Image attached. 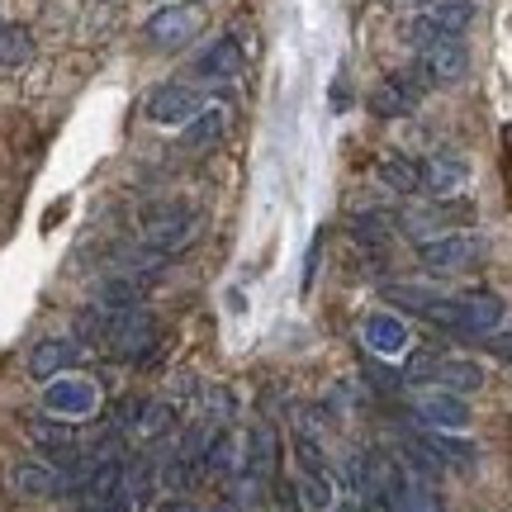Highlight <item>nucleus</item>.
<instances>
[{
	"instance_id": "f257e3e1",
	"label": "nucleus",
	"mask_w": 512,
	"mask_h": 512,
	"mask_svg": "<svg viewBox=\"0 0 512 512\" xmlns=\"http://www.w3.org/2000/svg\"><path fill=\"white\" fill-rule=\"evenodd\" d=\"M384 299L446 332H460V337H494L503 328V299L498 294H479V290L446 294V290H422V285H389Z\"/></svg>"
},
{
	"instance_id": "f03ea898",
	"label": "nucleus",
	"mask_w": 512,
	"mask_h": 512,
	"mask_svg": "<svg viewBox=\"0 0 512 512\" xmlns=\"http://www.w3.org/2000/svg\"><path fill=\"white\" fill-rule=\"evenodd\" d=\"M195 228H200V214L190 204H157V209H147L138 219V238H143V247L166 256L195 238Z\"/></svg>"
},
{
	"instance_id": "7ed1b4c3",
	"label": "nucleus",
	"mask_w": 512,
	"mask_h": 512,
	"mask_svg": "<svg viewBox=\"0 0 512 512\" xmlns=\"http://www.w3.org/2000/svg\"><path fill=\"white\" fill-rule=\"evenodd\" d=\"M95 408H100V384L86 380V375L67 370V375L43 384V413H53V418L81 422V418H91Z\"/></svg>"
},
{
	"instance_id": "20e7f679",
	"label": "nucleus",
	"mask_w": 512,
	"mask_h": 512,
	"mask_svg": "<svg viewBox=\"0 0 512 512\" xmlns=\"http://www.w3.org/2000/svg\"><path fill=\"white\" fill-rule=\"evenodd\" d=\"M422 91H432V76L422 62H413L408 72H394L384 76L375 95H370V110L380 114V119H403V114H413V105L422 100Z\"/></svg>"
},
{
	"instance_id": "39448f33",
	"label": "nucleus",
	"mask_w": 512,
	"mask_h": 512,
	"mask_svg": "<svg viewBox=\"0 0 512 512\" xmlns=\"http://www.w3.org/2000/svg\"><path fill=\"white\" fill-rule=\"evenodd\" d=\"M479 256H484V238L479 233H441V238H427L418 242V261L427 271L437 275H456V271H470Z\"/></svg>"
},
{
	"instance_id": "423d86ee",
	"label": "nucleus",
	"mask_w": 512,
	"mask_h": 512,
	"mask_svg": "<svg viewBox=\"0 0 512 512\" xmlns=\"http://www.w3.org/2000/svg\"><path fill=\"white\" fill-rule=\"evenodd\" d=\"M114 427L133 441H162L176 427V408L166 399H124L114 408Z\"/></svg>"
},
{
	"instance_id": "0eeeda50",
	"label": "nucleus",
	"mask_w": 512,
	"mask_h": 512,
	"mask_svg": "<svg viewBox=\"0 0 512 512\" xmlns=\"http://www.w3.org/2000/svg\"><path fill=\"white\" fill-rule=\"evenodd\" d=\"M384 498H389V512H446L441 494L418 479L408 465H394V460H384Z\"/></svg>"
},
{
	"instance_id": "6e6552de",
	"label": "nucleus",
	"mask_w": 512,
	"mask_h": 512,
	"mask_svg": "<svg viewBox=\"0 0 512 512\" xmlns=\"http://www.w3.org/2000/svg\"><path fill=\"white\" fill-rule=\"evenodd\" d=\"M24 432H29V441H34V446H38V451H43L48 460H57L62 470H67V465L81 456V437L72 432V422H67V418L38 413V418L24 422Z\"/></svg>"
},
{
	"instance_id": "1a4fd4ad",
	"label": "nucleus",
	"mask_w": 512,
	"mask_h": 512,
	"mask_svg": "<svg viewBox=\"0 0 512 512\" xmlns=\"http://www.w3.org/2000/svg\"><path fill=\"white\" fill-rule=\"evenodd\" d=\"M200 110H204L200 91H195V86H181V81L157 86L152 100H147V119H152V124H162V128H185Z\"/></svg>"
},
{
	"instance_id": "9d476101",
	"label": "nucleus",
	"mask_w": 512,
	"mask_h": 512,
	"mask_svg": "<svg viewBox=\"0 0 512 512\" xmlns=\"http://www.w3.org/2000/svg\"><path fill=\"white\" fill-rule=\"evenodd\" d=\"M147 43H157V48H181V43H190V38L200 34V15L190 10V5H162V10H152L143 24Z\"/></svg>"
},
{
	"instance_id": "9b49d317",
	"label": "nucleus",
	"mask_w": 512,
	"mask_h": 512,
	"mask_svg": "<svg viewBox=\"0 0 512 512\" xmlns=\"http://www.w3.org/2000/svg\"><path fill=\"white\" fill-rule=\"evenodd\" d=\"M427 76H432V86H451L460 76L470 72V48H465V38L460 34H441L437 43H427L418 57Z\"/></svg>"
},
{
	"instance_id": "f8f14e48",
	"label": "nucleus",
	"mask_w": 512,
	"mask_h": 512,
	"mask_svg": "<svg viewBox=\"0 0 512 512\" xmlns=\"http://www.w3.org/2000/svg\"><path fill=\"white\" fill-rule=\"evenodd\" d=\"M81 361V342L76 337H43L34 351H29V380L48 384L57 375H67V370Z\"/></svg>"
},
{
	"instance_id": "ddd939ff",
	"label": "nucleus",
	"mask_w": 512,
	"mask_h": 512,
	"mask_svg": "<svg viewBox=\"0 0 512 512\" xmlns=\"http://www.w3.org/2000/svg\"><path fill=\"white\" fill-rule=\"evenodd\" d=\"M413 413H418L427 427H437V432H465L470 427V403L451 394V389H437V394H422L413 403Z\"/></svg>"
},
{
	"instance_id": "4468645a",
	"label": "nucleus",
	"mask_w": 512,
	"mask_h": 512,
	"mask_svg": "<svg viewBox=\"0 0 512 512\" xmlns=\"http://www.w3.org/2000/svg\"><path fill=\"white\" fill-rule=\"evenodd\" d=\"M242 475H256L266 479V484H275V470H280V441H275V427L271 422H256L252 432L242 437Z\"/></svg>"
},
{
	"instance_id": "2eb2a0df",
	"label": "nucleus",
	"mask_w": 512,
	"mask_h": 512,
	"mask_svg": "<svg viewBox=\"0 0 512 512\" xmlns=\"http://www.w3.org/2000/svg\"><path fill=\"white\" fill-rule=\"evenodd\" d=\"M361 342H366L375 356H403L408 351V323H403L399 313H366V323H361Z\"/></svg>"
},
{
	"instance_id": "dca6fc26",
	"label": "nucleus",
	"mask_w": 512,
	"mask_h": 512,
	"mask_svg": "<svg viewBox=\"0 0 512 512\" xmlns=\"http://www.w3.org/2000/svg\"><path fill=\"white\" fill-rule=\"evenodd\" d=\"M238 72H242V43L233 34L214 38V43L195 57V76H200V81H233Z\"/></svg>"
},
{
	"instance_id": "f3484780",
	"label": "nucleus",
	"mask_w": 512,
	"mask_h": 512,
	"mask_svg": "<svg viewBox=\"0 0 512 512\" xmlns=\"http://www.w3.org/2000/svg\"><path fill=\"white\" fill-rule=\"evenodd\" d=\"M10 489L19 498H57L62 494V470L43 465V460H19L10 470Z\"/></svg>"
},
{
	"instance_id": "a211bd4d",
	"label": "nucleus",
	"mask_w": 512,
	"mask_h": 512,
	"mask_svg": "<svg viewBox=\"0 0 512 512\" xmlns=\"http://www.w3.org/2000/svg\"><path fill=\"white\" fill-rule=\"evenodd\" d=\"M465 181H470V162L456 152H437L422 162V190H432V195H456Z\"/></svg>"
},
{
	"instance_id": "6ab92c4d",
	"label": "nucleus",
	"mask_w": 512,
	"mask_h": 512,
	"mask_svg": "<svg viewBox=\"0 0 512 512\" xmlns=\"http://www.w3.org/2000/svg\"><path fill=\"white\" fill-rule=\"evenodd\" d=\"M143 294H147V280L138 275H110L95 285V304L110 313H128V309H143Z\"/></svg>"
},
{
	"instance_id": "aec40b11",
	"label": "nucleus",
	"mask_w": 512,
	"mask_h": 512,
	"mask_svg": "<svg viewBox=\"0 0 512 512\" xmlns=\"http://www.w3.org/2000/svg\"><path fill=\"white\" fill-rule=\"evenodd\" d=\"M432 380H437L441 389H451V394H475V389H484V366L465 361V356H441L437 370H432Z\"/></svg>"
},
{
	"instance_id": "412c9836",
	"label": "nucleus",
	"mask_w": 512,
	"mask_h": 512,
	"mask_svg": "<svg viewBox=\"0 0 512 512\" xmlns=\"http://www.w3.org/2000/svg\"><path fill=\"white\" fill-rule=\"evenodd\" d=\"M418 441L446 465V470H475V460H479L475 441H460V437H451V432H422Z\"/></svg>"
},
{
	"instance_id": "4be33fe9",
	"label": "nucleus",
	"mask_w": 512,
	"mask_h": 512,
	"mask_svg": "<svg viewBox=\"0 0 512 512\" xmlns=\"http://www.w3.org/2000/svg\"><path fill=\"white\" fill-rule=\"evenodd\" d=\"M223 133H228V110H223V105H204V110L181 128V143L200 152V147H214V143H219Z\"/></svg>"
},
{
	"instance_id": "5701e85b",
	"label": "nucleus",
	"mask_w": 512,
	"mask_h": 512,
	"mask_svg": "<svg viewBox=\"0 0 512 512\" xmlns=\"http://www.w3.org/2000/svg\"><path fill=\"white\" fill-rule=\"evenodd\" d=\"M422 19L437 29V34H465L475 24V0H432Z\"/></svg>"
},
{
	"instance_id": "b1692460",
	"label": "nucleus",
	"mask_w": 512,
	"mask_h": 512,
	"mask_svg": "<svg viewBox=\"0 0 512 512\" xmlns=\"http://www.w3.org/2000/svg\"><path fill=\"white\" fill-rule=\"evenodd\" d=\"M375 171H380V181L389 185V190H399V195L422 190V162L403 157V152H384L380 162H375Z\"/></svg>"
},
{
	"instance_id": "393cba45",
	"label": "nucleus",
	"mask_w": 512,
	"mask_h": 512,
	"mask_svg": "<svg viewBox=\"0 0 512 512\" xmlns=\"http://www.w3.org/2000/svg\"><path fill=\"white\" fill-rule=\"evenodd\" d=\"M399 228L413 233L418 242L441 238V233H456V209H413V214H399Z\"/></svg>"
},
{
	"instance_id": "a878e982",
	"label": "nucleus",
	"mask_w": 512,
	"mask_h": 512,
	"mask_svg": "<svg viewBox=\"0 0 512 512\" xmlns=\"http://www.w3.org/2000/svg\"><path fill=\"white\" fill-rule=\"evenodd\" d=\"M29 62H34V34L24 24H0V67L19 72Z\"/></svg>"
},
{
	"instance_id": "bb28decb",
	"label": "nucleus",
	"mask_w": 512,
	"mask_h": 512,
	"mask_svg": "<svg viewBox=\"0 0 512 512\" xmlns=\"http://www.w3.org/2000/svg\"><path fill=\"white\" fill-rule=\"evenodd\" d=\"M394 228H399V219H394L389 209H361V214L351 219V238L370 242V247H384V242L394 238Z\"/></svg>"
},
{
	"instance_id": "cd10ccee",
	"label": "nucleus",
	"mask_w": 512,
	"mask_h": 512,
	"mask_svg": "<svg viewBox=\"0 0 512 512\" xmlns=\"http://www.w3.org/2000/svg\"><path fill=\"white\" fill-rule=\"evenodd\" d=\"M124 489L133 494L138 508L152 503V494L162 489V484H157V460H133V465H124Z\"/></svg>"
},
{
	"instance_id": "c85d7f7f",
	"label": "nucleus",
	"mask_w": 512,
	"mask_h": 512,
	"mask_svg": "<svg viewBox=\"0 0 512 512\" xmlns=\"http://www.w3.org/2000/svg\"><path fill=\"white\" fill-rule=\"evenodd\" d=\"M200 403H204V418L223 422V427L238 418V394L228 384H200Z\"/></svg>"
},
{
	"instance_id": "c756f323",
	"label": "nucleus",
	"mask_w": 512,
	"mask_h": 512,
	"mask_svg": "<svg viewBox=\"0 0 512 512\" xmlns=\"http://www.w3.org/2000/svg\"><path fill=\"white\" fill-rule=\"evenodd\" d=\"M299 498L309 512H328L332 498H337V484H332V470L328 475H299Z\"/></svg>"
},
{
	"instance_id": "7c9ffc66",
	"label": "nucleus",
	"mask_w": 512,
	"mask_h": 512,
	"mask_svg": "<svg viewBox=\"0 0 512 512\" xmlns=\"http://www.w3.org/2000/svg\"><path fill=\"white\" fill-rule=\"evenodd\" d=\"M275 508L280 512H304V498H299V484L275 475Z\"/></svg>"
},
{
	"instance_id": "2f4dec72",
	"label": "nucleus",
	"mask_w": 512,
	"mask_h": 512,
	"mask_svg": "<svg viewBox=\"0 0 512 512\" xmlns=\"http://www.w3.org/2000/svg\"><path fill=\"white\" fill-rule=\"evenodd\" d=\"M195 394H200V384H195V375H171V399L195 403Z\"/></svg>"
},
{
	"instance_id": "473e14b6",
	"label": "nucleus",
	"mask_w": 512,
	"mask_h": 512,
	"mask_svg": "<svg viewBox=\"0 0 512 512\" xmlns=\"http://www.w3.org/2000/svg\"><path fill=\"white\" fill-rule=\"evenodd\" d=\"M318 252H323V233L313 238V247H309V261H304V290L313 285V271H318Z\"/></svg>"
},
{
	"instance_id": "72a5a7b5",
	"label": "nucleus",
	"mask_w": 512,
	"mask_h": 512,
	"mask_svg": "<svg viewBox=\"0 0 512 512\" xmlns=\"http://www.w3.org/2000/svg\"><path fill=\"white\" fill-rule=\"evenodd\" d=\"M489 351L503 356V361H512V332H494V337H489Z\"/></svg>"
},
{
	"instance_id": "f704fd0d",
	"label": "nucleus",
	"mask_w": 512,
	"mask_h": 512,
	"mask_svg": "<svg viewBox=\"0 0 512 512\" xmlns=\"http://www.w3.org/2000/svg\"><path fill=\"white\" fill-rule=\"evenodd\" d=\"M162 512H200V508H195L190 498H181V494H176V498H166V503H162Z\"/></svg>"
},
{
	"instance_id": "c9c22d12",
	"label": "nucleus",
	"mask_w": 512,
	"mask_h": 512,
	"mask_svg": "<svg viewBox=\"0 0 512 512\" xmlns=\"http://www.w3.org/2000/svg\"><path fill=\"white\" fill-rule=\"evenodd\" d=\"M399 5H408V10H427L432 0H399Z\"/></svg>"
},
{
	"instance_id": "e433bc0d",
	"label": "nucleus",
	"mask_w": 512,
	"mask_h": 512,
	"mask_svg": "<svg viewBox=\"0 0 512 512\" xmlns=\"http://www.w3.org/2000/svg\"><path fill=\"white\" fill-rule=\"evenodd\" d=\"M214 512H242V508H238V503H223V508H214Z\"/></svg>"
},
{
	"instance_id": "4c0bfd02",
	"label": "nucleus",
	"mask_w": 512,
	"mask_h": 512,
	"mask_svg": "<svg viewBox=\"0 0 512 512\" xmlns=\"http://www.w3.org/2000/svg\"><path fill=\"white\" fill-rule=\"evenodd\" d=\"M200 5H209V0H200Z\"/></svg>"
}]
</instances>
